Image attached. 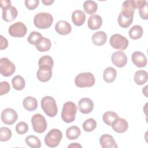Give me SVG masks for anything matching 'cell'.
<instances>
[{
  "label": "cell",
  "mask_w": 148,
  "mask_h": 148,
  "mask_svg": "<svg viewBox=\"0 0 148 148\" xmlns=\"http://www.w3.org/2000/svg\"><path fill=\"white\" fill-rule=\"evenodd\" d=\"M76 112L77 106L76 104L71 101L66 102L63 105L61 114V119L66 123H72L75 119Z\"/></svg>",
  "instance_id": "6da1fadb"
},
{
  "label": "cell",
  "mask_w": 148,
  "mask_h": 148,
  "mask_svg": "<svg viewBox=\"0 0 148 148\" xmlns=\"http://www.w3.org/2000/svg\"><path fill=\"white\" fill-rule=\"evenodd\" d=\"M41 108L45 113L50 117L56 116L58 108L55 99L50 96H45L41 100Z\"/></svg>",
  "instance_id": "7a4b0ae2"
},
{
  "label": "cell",
  "mask_w": 148,
  "mask_h": 148,
  "mask_svg": "<svg viewBox=\"0 0 148 148\" xmlns=\"http://www.w3.org/2000/svg\"><path fill=\"white\" fill-rule=\"evenodd\" d=\"M53 21L52 15L49 13L40 12L36 14L34 18L35 26L39 29H47L51 27Z\"/></svg>",
  "instance_id": "3957f363"
},
{
  "label": "cell",
  "mask_w": 148,
  "mask_h": 148,
  "mask_svg": "<svg viewBox=\"0 0 148 148\" xmlns=\"http://www.w3.org/2000/svg\"><path fill=\"white\" fill-rule=\"evenodd\" d=\"M95 82V77L91 72L80 73L75 79L76 86L80 88L92 87L94 85Z\"/></svg>",
  "instance_id": "277c9868"
},
{
  "label": "cell",
  "mask_w": 148,
  "mask_h": 148,
  "mask_svg": "<svg viewBox=\"0 0 148 148\" xmlns=\"http://www.w3.org/2000/svg\"><path fill=\"white\" fill-rule=\"evenodd\" d=\"M62 138V132L58 129L53 128L49 131L45 136V143L48 147H55L59 145Z\"/></svg>",
  "instance_id": "5b68a950"
},
{
  "label": "cell",
  "mask_w": 148,
  "mask_h": 148,
  "mask_svg": "<svg viewBox=\"0 0 148 148\" xmlns=\"http://www.w3.org/2000/svg\"><path fill=\"white\" fill-rule=\"evenodd\" d=\"M31 124L34 131L39 134L44 132L47 128V121L45 117L39 113L35 114L32 117Z\"/></svg>",
  "instance_id": "8992f818"
},
{
  "label": "cell",
  "mask_w": 148,
  "mask_h": 148,
  "mask_svg": "<svg viewBox=\"0 0 148 148\" xmlns=\"http://www.w3.org/2000/svg\"><path fill=\"white\" fill-rule=\"evenodd\" d=\"M109 43L113 48L120 50H125L128 46V39L119 34L112 35L109 39Z\"/></svg>",
  "instance_id": "52a82bcc"
},
{
  "label": "cell",
  "mask_w": 148,
  "mask_h": 148,
  "mask_svg": "<svg viewBox=\"0 0 148 148\" xmlns=\"http://www.w3.org/2000/svg\"><path fill=\"white\" fill-rule=\"evenodd\" d=\"M16 70L14 64L8 58L3 57L0 60V72L1 74L5 77L12 75Z\"/></svg>",
  "instance_id": "ba28073f"
},
{
  "label": "cell",
  "mask_w": 148,
  "mask_h": 148,
  "mask_svg": "<svg viewBox=\"0 0 148 148\" xmlns=\"http://www.w3.org/2000/svg\"><path fill=\"white\" fill-rule=\"evenodd\" d=\"M10 36L16 38H22L24 36L27 31L25 25L22 22L18 21L12 24L8 29Z\"/></svg>",
  "instance_id": "9c48e42d"
},
{
  "label": "cell",
  "mask_w": 148,
  "mask_h": 148,
  "mask_svg": "<svg viewBox=\"0 0 148 148\" xmlns=\"http://www.w3.org/2000/svg\"><path fill=\"white\" fill-rule=\"evenodd\" d=\"M18 115L15 110L12 108H6L1 113V120L7 125L14 124L17 120Z\"/></svg>",
  "instance_id": "30bf717a"
},
{
  "label": "cell",
  "mask_w": 148,
  "mask_h": 148,
  "mask_svg": "<svg viewBox=\"0 0 148 148\" xmlns=\"http://www.w3.org/2000/svg\"><path fill=\"white\" fill-rule=\"evenodd\" d=\"M112 63L119 68L124 67L127 63V57L125 53L121 51L113 53L112 55Z\"/></svg>",
  "instance_id": "8fae6325"
},
{
  "label": "cell",
  "mask_w": 148,
  "mask_h": 148,
  "mask_svg": "<svg viewBox=\"0 0 148 148\" xmlns=\"http://www.w3.org/2000/svg\"><path fill=\"white\" fill-rule=\"evenodd\" d=\"M36 76L38 80L42 82H48L52 76V68L47 66H39Z\"/></svg>",
  "instance_id": "7c38bea8"
},
{
  "label": "cell",
  "mask_w": 148,
  "mask_h": 148,
  "mask_svg": "<svg viewBox=\"0 0 148 148\" xmlns=\"http://www.w3.org/2000/svg\"><path fill=\"white\" fill-rule=\"evenodd\" d=\"M78 108L79 111L83 114H88L91 112L94 108L92 101L88 98H83L78 102Z\"/></svg>",
  "instance_id": "4fadbf2b"
},
{
  "label": "cell",
  "mask_w": 148,
  "mask_h": 148,
  "mask_svg": "<svg viewBox=\"0 0 148 148\" xmlns=\"http://www.w3.org/2000/svg\"><path fill=\"white\" fill-rule=\"evenodd\" d=\"M132 62L139 68H143L147 65V58L141 51H135L132 54Z\"/></svg>",
  "instance_id": "5bb4252c"
},
{
  "label": "cell",
  "mask_w": 148,
  "mask_h": 148,
  "mask_svg": "<svg viewBox=\"0 0 148 148\" xmlns=\"http://www.w3.org/2000/svg\"><path fill=\"white\" fill-rule=\"evenodd\" d=\"M2 18L6 22H10L17 16V10L13 6H9L2 9Z\"/></svg>",
  "instance_id": "9a60e30c"
},
{
  "label": "cell",
  "mask_w": 148,
  "mask_h": 148,
  "mask_svg": "<svg viewBox=\"0 0 148 148\" xmlns=\"http://www.w3.org/2000/svg\"><path fill=\"white\" fill-rule=\"evenodd\" d=\"M55 30L58 34L66 35L71 33L72 27L71 24L66 21L60 20L55 25Z\"/></svg>",
  "instance_id": "2e32d148"
},
{
  "label": "cell",
  "mask_w": 148,
  "mask_h": 148,
  "mask_svg": "<svg viewBox=\"0 0 148 148\" xmlns=\"http://www.w3.org/2000/svg\"><path fill=\"white\" fill-rule=\"evenodd\" d=\"M99 143L102 148H117L118 147L113 137L109 134H103L99 138Z\"/></svg>",
  "instance_id": "e0dca14e"
},
{
  "label": "cell",
  "mask_w": 148,
  "mask_h": 148,
  "mask_svg": "<svg viewBox=\"0 0 148 148\" xmlns=\"http://www.w3.org/2000/svg\"><path fill=\"white\" fill-rule=\"evenodd\" d=\"M113 130L117 133H123L128 127V122L123 118H117L112 124Z\"/></svg>",
  "instance_id": "ac0fdd59"
},
{
  "label": "cell",
  "mask_w": 148,
  "mask_h": 148,
  "mask_svg": "<svg viewBox=\"0 0 148 148\" xmlns=\"http://www.w3.org/2000/svg\"><path fill=\"white\" fill-rule=\"evenodd\" d=\"M102 24V19L99 15L94 14L90 16L88 20L87 25L88 28L92 30L99 29Z\"/></svg>",
  "instance_id": "d6986e66"
},
{
  "label": "cell",
  "mask_w": 148,
  "mask_h": 148,
  "mask_svg": "<svg viewBox=\"0 0 148 148\" xmlns=\"http://www.w3.org/2000/svg\"><path fill=\"white\" fill-rule=\"evenodd\" d=\"M86 14L80 10H77L74 11L72 14V20L73 23L77 26L82 25L86 20Z\"/></svg>",
  "instance_id": "ffe728a7"
},
{
  "label": "cell",
  "mask_w": 148,
  "mask_h": 148,
  "mask_svg": "<svg viewBox=\"0 0 148 148\" xmlns=\"http://www.w3.org/2000/svg\"><path fill=\"white\" fill-rule=\"evenodd\" d=\"M134 16L125 14L122 12H120L118 16V24L121 27L127 28L131 25L133 21Z\"/></svg>",
  "instance_id": "44dd1931"
},
{
  "label": "cell",
  "mask_w": 148,
  "mask_h": 148,
  "mask_svg": "<svg viewBox=\"0 0 148 148\" xmlns=\"http://www.w3.org/2000/svg\"><path fill=\"white\" fill-rule=\"evenodd\" d=\"M92 42L96 46L103 45L107 40V35L105 32L102 31L95 32L92 36Z\"/></svg>",
  "instance_id": "7402d4cb"
},
{
  "label": "cell",
  "mask_w": 148,
  "mask_h": 148,
  "mask_svg": "<svg viewBox=\"0 0 148 148\" xmlns=\"http://www.w3.org/2000/svg\"><path fill=\"white\" fill-rule=\"evenodd\" d=\"M23 105L28 111H34L38 107V101L35 98L29 96L24 99Z\"/></svg>",
  "instance_id": "603a6c76"
},
{
  "label": "cell",
  "mask_w": 148,
  "mask_h": 148,
  "mask_svg": "<svg viewBox=\"0 0 148 148\" xmlns=\"http://www.w3.org/2000/svg\"><path fill=\"white\" fill-rule=\"evenodd\" d=\"M117 76L116 70L113 67L106 68L103 73V78L106 83H112L114 81Z\"/></svg>",
  "instance_id": "cb8c5ba5"
},
{
  "label": "cell",
  "mask_w": 148,
  "mask_h": 148,
  "mask_svg": "<svg viewBox=\"0 0 148 148\" xmlns=\"http://www.w3.org/2000/svg\"><path fill=\"white\" fill-rule=\"evenodd\" d=\"M147 72L145 70H139L136 71L134 76L135 83L138 85H143L147 80Z\"/></svg>",
  "instance_id": "d4e9b609"
},
{
  "label": "cell",
  "mask_w": 148,
  "mask_h": 148,
  "mask_svg": "<svg viewBox=\"0 0 148 148\" xmlns=\"http://www.w3.org/2000/svg\"><path fill=\"white\" fill-rule=\"evenodd\" d=\"M51 46V43L49 39L43 37L36 45V49L40 52L49 51Z\"/></svg>",
  "instance_id": "484cf974"
},
{
  "label": "cell",
  "mask_w": 148,
  "mask_h": 148,
  "mask_svg": "<svg viewBox=\"0 0 148 148\" xmlns=\"http://www.w3.org/2000/svg\"><path fill=\"white\" fill-rule=\"evenodd\" d=\"M81 131L76 125H72L67 128L66 131V136L69 140L76 139L80 135Z\"/></svg>",
  "instance_id": "4316f807"
},
{
  "label": "cell",
  "mask_w": 148,
  "mask_h": 148,
  "mask_svg": "<svg viewBox=\"0 0 148 148\" xmlns=\"http://www.w3.org/2000/svg\"><path fill=\"white\" fill-rule=\"evenodd\" d=\"M143 28L139 25H135L132 26L128 31L130 37L134 40L140 38L143 35Z\"/></svg>",
  "instance_id": "83f0119b"
},
{
  "label": "cell",
  "mask_w": 148,
  "mask_h": 148,
  "mask_svg": "<svg viewBox=\"0 0 148 148\" xmlns=\"http://www.w3.org/2000/svg\"><path fill=\"white\" fill-rule=\"evenodd\" d=\"M12 84L15 90L20 91L25 87V82L21 76L16 75L12 79Z\"/></svg>",
  "instance_id": "f1b7e54d"
},
{
  "label": "cell",
  "mask_w": 148,
  "mask_h": 148,
  "mask_svg": "<svg viewBox=\"0 0 148 148\" xmlns=\"http://www.w3.org/2000/svg\"><path fill=\"white\" fill-rule=\"evenodd\" d=\"M119 118V115L112 111H108L104 113L102 116V120L103 122L108 125L111 126L113 122Z\"/></svg>",
  "instance_id": "f546056e"
},
{
  "label": "cell",
  "mask_w": 148,
  "mask_h": 148,
  "mask_svg": "<svg viewBox=\"0 0 148 148\" xmlns=\"http://www.w3.org/2000/svg\"><path fill=\"white\" fill-rule=\"evenodd\" d=\"M83 8L88 14L95 13L98 9V5L93 1H86L83 3Z\"/></svg>",
  "instance_id": "4dcf8cb0"
},
{
  "label": "cell",
  "mask_w": 148,
  "mask_h": 148,
  "mask_svg": "<svg viewBox=\"0 0 148 148\" xmlns=\"http://www.w3.org/2000/svg\"><path fill=\"white\" fill-rule=\"evenodd\" d=\"M25 142L28 146L32 148H39L41 142L38 137L35 135H29L25 138Z\"/></svg>",
  "instance_id": "1f68e13d"
},
{
  "label": "cell",
  "mask_w": 148,
  "mask_h": 148,
  "mask_svg": "<svg viewBox=\"0 0 148 148\" xmlns=\"http://www.w3.org/2000/svg\"><path fill=\"white\" fill-rule=\"evenodd\" d=\"M82 127L85 131L91 132L95 129L97 127V122L94 119L90 118L83 122Z\"/></svg>",
  "instance_id": "d6a6232c"
},
{
  "label": "cell",
  "mask_w": 148,
  "mask_h": 148,
  "mask_svg": "<svg viewBox=\"0 0 148 148\" xmlns=\"http://www.w3.org/2000/svg\"><path fill=\"white\" fill-rule=\"evenodd\" d=\"M38 65H39V67L42 66H50L51 68H53L54 65L53 59L51 57L47 55L42 56L39 60Z\"/></svg>",
  "instance_id": "836d02e7"
},
{
  "label": "cell",
  "mask_w": 148,
  "mask_h": 148,
  "mask_svg": "<svg viewBox=\"0 0 148 148\" xmlns=\"http://www.w3.org/2000/svg\"><path fill=\"white\" fill-rule=\"evenodd\" d=\"M42 38L43 36L40 33L36 31H32L30 33L28 37L27 38V40L30 44L36 46L38 42Z\"/></svg>",
  "instance_id": "e575fe53"
},
{
  "label": "cell",
  "mask_w": 148,
  "mask_h": 148,
  "mask_svg": "<svg viewBox=\"0 0 148 148\" xmlns=\"http://www.w3.org/2000/svg\"><path fill=\"white\" fill-rule=\"evenodd\" d=\"M12 131L8 127H1L0 128V140L6 142L9 140L12 137Z\"/></svg>",
  "instance_id": "d590c367"
},
{
  "label": "cell",
  "mask_w": 148,
  "mask_h": 148,
  "mask_svg": "<svg viewBox=\"0 0 148 148\" xmlns=\"http://www.w3.org/2000/svg\"><path fill=\"white\" fill-rule=\"evenodd\" d=\"M28 130V124L24 122L21 121L18 123L16 125V131L17 134L22 135L25 134Z\"/></svg>",
  "instance_id": "8d00e7d4"
},
{
  "label": "cell",
  "mask_w": 148,
  "mask_h": 148,
  "mask_svg": "<svg viewBox=\"0 0 148 148\" xmlns=\"http://www.w3.org/2000/svg\"><path fill=\"white\" fill-rule=\"evenodd\" d=\"M25 5L28 8V9L30 10H34L36 9L39 3V0H25Z\"/></svg>",
  "instance_id": "74e56055"
},
{
  "label": "cell",
  "mask_w": 148,
  "mask_h": 148,
  "mask_svg": "<svg viewBox=\"0 0 148 148\" xmlns=\"http://www.w3.org/2000/svg\"><path fill=\"white\" fill-rule=\"evenodd\" d=\"M10 90V86L8 82L6 81L0 83V95H2L7 94Z\"/></svg>",
  "instance_id": "f35d334b"
},
{
  "label": "cell",
  "mask_w": 148,
  "mask_h": 148,
  "mask_svg": "<svg viewBox=\"0 0 148 148\" xmlns=\"http://www.w3.org/2000/svg\"><path fill=\"white\" fill-rule=\"evenodd\" d=\"M148 9H147V2L142 8L139 9V13L140 17L143 20H147L148 18Z\"/></svg>",
  "instance_id": "ab89813d"
},
{
  "label": "cell",
  "mask_w": 148,
  "mask_h": 148,
  "mask_svg": "<svg viewBox=\"0 0 148 148\" xmlns=\"http://www.w3.org/2000/svg\"><path fill=\"white\" fill-rule=\"evenodd\" d=\"M1 37V46H0V49L3 50L8 47V42L7 39L4 38L2 35L0 36Z\"/></svg>",
  "instance_id": "60d3db41"
},
{
  "label": "cell",
  "mask_w": 148,
  "mask_h": 148,
  "mask_svg": "<svg viewBox=\"0 0 148 148\" xmlns=\"http://www.w3.org/2000/svg\"><path fill=\"white\" fill-rule=\"evenodd\" d=\"M147 3L146 1L142 0V1H134V4L135 9L138 8L140 9L142 6H143Z\"/></svg>",
  "instance_id": "b9f144b4"
},
{
  "label": "cell",
  "mask_w": 148,
  "mask_h": 148,
  "mask_svg": "<svg viewBox=\"0 0 148 148\" xmlns=\"http://www.w3.org/2000/svg\"><path fill=\"white\" fill-rule=\"evenodd\" d=\"M1 7L2 9L6 8L8 6H11V2L9 0H5V1H1Z\"/></svg>",
  "instance_id": "7bdbcfd3"
},
{
  "label": "cell",
  "mask_w": 148,
  "mask_h": 148,
  "mask_svg": "<svg viewBox=\"0 0 148 148\" xmlns=\"http://www.w3.org/2000/svg\"><path fill=\"white\" fill-rule=\"evenodd\" d=\"M68 147H82V145L77 143H72L69 145Z\"/></svg>",
  "instance_id": "ee69618b"
},
{
  "label": "cell",
  "mask_w": 148,
  "mask_h": 148,
  "mask_svg": "<svg viewBox=\"0 0 148 148\" xmlns=\"http://www.w3.org/2000/svg\"><path fill=\"white\" fill-rule=\"evenodd\" d=\"M42 2L43 3L45 4V5H47V6H49V5H51L53 2H54V1L52 0V1H50V0H46V1H42Z\"/></svg>",
  "instance_id": "f6af8a7d"
}]
</instances>
